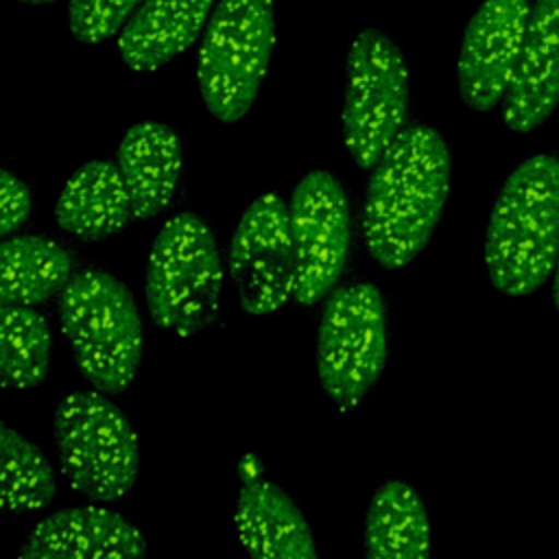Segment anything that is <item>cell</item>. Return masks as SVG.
Listing matches in <instances>:
<instances>
[{"label": "cell", "instance_id": "cell-1", "mask_svg": "<svg viewBox=\"0 0 559 559\" xmlns=\"http://www.w3.org/2000/svg\"><path fill=\"white\" fill-rule=\"evenodd\" d=\"M450 190V148L428 124L400 131L373 166L362 205V242L384 269L406 266L430 240Z\"/></svg>", "mask_w": 559, "mask_h": 559}, {"label": "cell", "instance_id": "cell-2", "mask_svg": "<svg viewBox=\"0 0 559 559\" xmlns=\"http://www.w3.org/2000/svg\"><path fill=\"white\" fill-rule=\"evenodd\" d=\"M559 251V157L537 153L502 183L485 234L491 284L507 297H528L550 275Z\"/></svg>", "mask_w": 559, "mask_h": 559}, {"label": "cell", "instance_id": "cell-3", "mask_svg": "<svg viewBox=\"0 0 559 559\" xmlns=\"http://www.w3.org/2000/svg\"><path fill=\"white\" fill-rule=\"evenodd\" d=\"M59 325L81 376L94 389L116 395L135 382L144 325L131 290L116 275L76 271L59 295Z\"/></svg>", "mask_w": 559, "mask_h": 559}, {"label": "cell", "instance_id": "cell-4", "mask_svg": "<svg viewBox=\"0 0 559 559\" xmlns=\"http://www.w3.org/2000/svg\"><path fill=\"white\" fill-rule=\"evenodd\" d=\"M223 260L212 225L192 212L157 231L144 271V299L153 323L190 336L221 319Z\"/></svg>", "mask_w": 559, "mask_h": 559}, {"label": "cell", "instance_id": "cell-5", "mask_svg": "<svg viewBox=\"0 0 559 559\" xmlns=\"http://www.w3.org/2000/svg\"><path fill=\"white\" fill-rule=\"evenodd\" d=\"M275 46L273 0H218L197 55V85L221 122L249 114L269 74Z\"/></svg>", "mask_w": 559, "mask_h": 559}, {"label": "cell", "instance_id": "cell-6", "mask_svg": "<svg viewBox=\"0 0 559 559\" xmlns=\"http://www.w3.org/2000/svg\"><path fill=\"white\" fill-rule=\"evenodd\" d=\"M55 443L70 487L94 502L124 498L140 474V437L103 391H72L55 408Z\"/></svg>", "mask_w": 559, "mask_h": 559}, {"label": "cell", "instance_id": "cell-7", "mask_svg": "<svg viewBox=\"0 0 559 559\" xmlns=\"http://www.w3.org/2000/svg\"><path fill=\"white\" fill-rule=\"evenodd\" d=\"M411 103L408 63L382 31H360L347 50L341 107L343 144L365 170L373 168L406 122Z\"/></svg>", "mask_w": 559, "mask_h": 559}, {"label": "cell", "instance_id": "cell-8", "mask_svg": "<svg viewBox=\"0 0 559 559\" xmlns=\"http://www.w3.org/2000/svg\"><path fill=\"white\" fill-rule=\"evenodd\" d=\"M389 356V308L382 293L358 282L334 290L321 312L317 371L328 400L356 408L378 382Z\"/></svg>", "mask_w": 559, "mask_h": 559}, {"label": "cell", "instance_id": "cell-9", "mask_svg": "<svg viewBox=\"0 0 559 559\" xmlns=\"http://www.w3.org/2000/svg\"><path fill=\"white\" fill-rule=\"evenodd\" d=\"M295 245V295L301 306L321 301L341 280L349 247L352 216L343 183L328 170L304 175L288 203Z\"/></svg>", "mask_w": 559, "mask_h": 559}, {"label": "cell", "instance_id": "cell-10", "mask_svg": "<svg viewBox=\"0 0 559 559\" xmlns=\"http://www.w3.org/2000/svg\"><path fill=\"white\" fill-rule=\"evenodd\" d=\"M229 277L242 310L262 317L295 295V245L288 203L264 192L242 212L229 245Z\"/></svg>", "mask_w": 559, "mask_h": 559}, {"label": "cell", "instance_id": "cell-11", "mask_svg": "<svg viewBox=\"0 0 559 559\" xmlns=\"http://www.w3.org/2000/svg\"><path fill=\"white\" fill-rule=\"evenodd\" d=\"M531 7V0H483L465 24L456 55V83L469 109L491 111L504 100L520 61Z\"/></svg>", "mask_w": 559, "mask_h": 559}, {"label": "cell", "instance_id": "cell-12", "mask_svg": "<svg viewBox=\"0 0 559 559\" xmlns=\"http://www.w3.org/2000/svg\"><path fill=\"white\" fill-rule=\"evenodd\" d=\"M146 539L122 513L107 507L61 509L26 535L20 559H122L144 557Z\"/></svg>", "mask_w": 559, "mask_h": 559}, {"label": "cell", "instance_id": "cell-13", "mask_svg": "<svg viewBox=\"0 0 559 559\" xmlns=\"http://www.w3.org/2000/svg\"><path fill=\"white\" fill-rule=\"evenodd\" d=\"M559 105V0H533L520 61L500 103L507 127L537 131Z\"/></svg>", "mask_w": 559, "mask_h": 559}, {"label": "cell", "instance_id": "cell-14", "mask_svg": "<svg viewBox=\"0 0 559 559\" xmlns=\"http://www.w3.org/2000/svg\"><path fill=\"white\" fill-rule=\"evenodd\" d=\"M116 164L133 203V218L148 221L162 214L179 190L183 146L168 124L140 120L120 135Z\"/></svg>", "mask_w": 559, "mask_h": 559}, {"label": "cell", "instance_id": "cell-15", "mask_svg": "<svg viewBox=\"0 0 559 559\" xmlns=\"http://www.w3.org/2000/svg\"><path fill=\"white\" fill-rule=\"evenodd\" d=\"M242 548L260 559H314L312 531L295 500L275 483L249 476L234 511Z\"/></svg>", "mask_w": 559, "mask_h": 559}, {"label": "cell", "instance_id": "cell-16", "mask_svg": "<svg viewBox=\"0 0 559 559\" xmlns=\"http://www.w3.org/2000/svg\"><path fill=\"white\" fill-rule=\"evenodd\" d=\"M55 221L61 231L90 245L120 234L135 221L116 159H94L79 166L61 188Z\"/></svg>", "mask_w": 559, "mask_h": 559}, {"label": "cell", "instance_id": "cell-17", "mask_svg": "<svg viewBox=\"0 0 559 559\" xmlns=\"http://www.w3.org/2000/svg\"><path fill=\"white\" fill-rule=\"evenodd\" d=\"M214 0H144L118 35L122 63L133 72H153L205 31Z\"/></svg>", "mask_w": 559, "mask_h": 559}, {"label": "cell", "instance_id": "cell-18", "mask_svg": "<svg viewBox=\"0 0 559 559\" xmlns=\"http://www.w3.org/2000/svg\"><path fill=\"white\" fill-rule=\"evenodd\" d=\"M76 273V255L59 240L35 234L4 238L0 295L4 304L37 306L68 286Z\"/></svg>", "mask_w": 559, "mask_h": 559}, {"label": "cell", "instance_id": "cell-19", "mask_svg": "<svg viewBox=\"0 0 559 559\" xmlns=\"http://www.w3.org/2000/svg\"><path fill=\"white\" fill-rule=\"evenodd\" d=\"M430 524L419 493L402 480L378 485L365 515V557L426 559Z\"/></svg>", "mask_w": 559, "mask_h": 559}, {"label": "cell", "instance_id": "cell-20", "mask_svg": "<svg viewBox=\"0 0 559 559\" xmlns=\"http://www.w3.org/2000/svg\"><path fill=\"white\" fill-rule=\"evenodd\" d=\"M52 362V336L35 306H0V378L4 389L39 386Z\"/></svg>", "mask_w": 559, "mask_h": 559}, {"label": "cell", "instance_id": "cell-21", "mask_svg": "<svg viewBox=\"0 0 559 559\" xmlns=\"http://www.w3.org/2000/svg\"><path fill=\"white\" fill-rule=\"evenodd\" d=\"M0 452L2 511L26 513L44 509L57 493V478L41 450L2 421Z\"/></svg>", "mask_w": 559, "mask_h": 559}, {"label": "cell", "instance_id": "cell-22", "mask_svg": "<svg viewBox=\"0 0 559 559\" xmlns=\"http://www.w3.org/2000/svg\"><path fill=\"white\" fill-rule=\"evenodd\" d=\"M144 0H70L68 31L81 44H98L124 28Z\"/></svg>", "mask_w": 559, "mask_h": 559}, {"label": "cell", "instance_id": "cell-23", "mask_svg": "<svg viewBox=\"0 0 559 559\" xmlns=\"http://www.w3.org/2000/svg\"><path fill=\"white\" fill-rule=\"evenodd\" d=\"M33 210V194L28 183H24L11 170H2L0 181V234L9 236L22 227Z\"/></svg>", "mask_w": 559, "mask_h": 559}, {"label": "cell", "instance_id": "cell-24", "mask_svg": "<svg viewBox=\"0 0 559 559\" xmlns=\"http://www.w3.org/2000/svg\"><path fill=\"white\" fill-rule=\"evenodd\" d=\"M552 275H555V280H552V304H555V308L559 312V251H557V262H555Z\"/></svg>", "mask_w": 559, "mask_h": 559}, {"label": "cell", "instance_id": "cell-25", "mask_svg": "<svg viewBox=\"0 0 559 559\" xmlns=\"http://www.w3.org/2000/svg\"><path fill=\"white\" fill-rule=\"evenodd\" d=\"M20 2H26V4H46V2H52V0H20Z\"/></svg>", "mask_w": 559, "mask_h": 559}]
</instances>
